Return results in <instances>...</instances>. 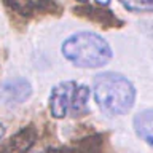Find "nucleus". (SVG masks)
<instances>
[{
	"label": "nucleus",
	"mask_w": 153,
	"mask_h": 153,
	"mask_svg": "<svg viewBox=\"0 0 153 153\" xmlns=\"http://www.w3.org/2000/svg\"><path fill=\"white\" fill-rule=\"evenodd\" d=\"M62 57L78 69H102L113 59L110 43L97 32L78 30L61 43Z\"/></svg>",
	"instance_id": "obj_2"
},
{
	"label": "nucleus",
	"mask_w": 153,
	"mask_h": 153,
	"mask_svg": "<svg viewBox=\"0 0 153 153\" xmlns=\"http://www.w3.org/2000/svg\"><path fill=\"white\" fill-rule=\"evenodd\" d=\"M96 3H99V5H104V7H107V5L110 3V0H96Z\"/></svg>",
	"instance_id": "obj_12"
},
{
	"label": "nucleus",
	"mask_w": 153,
	"mask_h": 153,
	"mask_svg": "<svg viewBox=\"0 0 153 153\" xmlns=\"http://www.w3.org/2000/svg\"><path fill=\"white\" fill-rule=\"evenodd\" d=\"M132 128L136 136L153 148V108H143L134 115Z\"/></svg>",
	"instance_id": "obj_8"
},
{
	"label": "nucleus",
	"mask_w": 153,
	"mask_h": 153,
	"mask_svg": "<svg viewBox=\"0 0 153 153\" xmlns=\"http://www.w3.org/2000/svg\"><path fill=\"white\" fill-rule=\"evenodd\" d=\"M102 137L100 136H93L86 137L81 140L72 143V145H65L62 148H56V150H50L46 153H104V145H102Z\"/></svg>",
	"instance_id": "obj_9"
},
{
	"label": "nucleus",
	"mask_w": 153,
	"mask_h": 153,
	"mask_svg": "<svg viewBox=\"0 0 153 153\" xmlns=\"http://www.w3.org/2000/svg\"><path fill=\"white\" fill-rule=\"evenodd\" d=\"M3 136H5V126H3L2 123H0V140L3 139Z\"/></svg>",
	"instance_id": "obj_13"
},
{
	"label": "nucleus",
	"mask_w": 153,
	"mask_h": 153,
	"mask_svg": "<svg viewBox=\"0 0 153 153\" xmlns=\"http://www.w3.org/2000/svg\"><path fill=\"white\" fill-rule=\"evenodd\" d=\"M89 96L91 89L86 85H76L74 91V97L70 104V115L72 117H83L89 108Z\"/></svg>",
	"instance_id": "obj_10"
},
{
	"label": "nucleus",
	"mask_w": 153,
	"mask_h": 153,
	"mask_svg": "<svg viewBox=\"0 0 153 153\" xmlns=\"http://www.w3.org/2000/svg\"><path fill=\"white\" fill-rule=\"evenodd\" d=\"M75 14L85 18V19H89L93 22H97L100 26H105V27H117V26H121V21L115 16V14L107 10L104 5H89V3H81L80 7H76L75 10Z\"/></svg>",
	"instance_id": "obj_5"
},
{
	"label": "nucleus",
	"mask_w": 153,
	"mask_h": 153,
	"mask_svg": "<svg viewBox=\"0 0 153 153\" xmlns=\"http://www.w3.org/2000/svg\"><path fill=\"white\" fill-rule=\"evenodd\" d=\"M76 2H80V3H89V0H76Z\"/></svg>",
	"instance_id": "obj_15"
},
{
	"label": "nucleus",
	"mask_w": 153,
	"mask_h": 153,
	"mask_svg": "<svg viewBox=\"0 0 153 153\" xmlns=\"http://www.w3.org/2000/svg\"><path fill=\"white\" fill-rule=\"evenodd\" d=\"M91 93L94 102L107 117H123L131 112L136 104V86L118 72H102L94 76Z\"/></svg>",
	"instance_id": "obj_1"
},
{
	"label": "nucleus",
	"mask_w": 153,
	"mask_h": 153,
	"mask_svg": "<svg viewBox=\"0 0 153 153\" xmlns=\"http://www.w3.org/2000/svg\"><path fill=\"white\" fill-rule=\"evenodd\" d=\"M76 85L78 83L74 80H64L51 88L50 97H48V107H50V113L53 118L62 120L69 115Z\"/></svg>",
	"instance_id": "obj_3"
},
{
	"label": "nucleus",
	"mask_w": 153,
	"mask_h": 153,
	"mask_svg": "<svg viewBox=\"0 0 153 153\" xmlns=\"http://www.w3.org/2000/svg\"><path fill=\"white\" fill-rule=\"evenodd\" d=\"M124 10L132 13H150L153 11V0H120Z\"/></svg>",
	"instance_id": "obj_11"
},
{
	"label": "nucleus",
	"mask_w": 153,
	"mask_h": 153,
	"mask_svg": "<svg viewBox=\"0 0 153 153\" xmlns=\"http://www.w3.org/2000/svg\"><path fill=\"white\" fill-rule=\"evenodd\" d=\"M10 10L21 16H35L42 13H50L57 5L54 0H3Z\"/></svg>",
	"instance_id": "obj_6"
},
{
	"label": "nucleus",
	"mask_w": 153,
	"mask_h": 153,
	"mask_svg": "<svg viewBox=\"0 0 153 153\" xmlns=\"http://www.w3.org/2000/svg\"><path fill=\"white\" fill-rule=\"evenodd\" d=\"M32 85L24 76H13L0 81V104L7 107L21 105L32 96Z\"/></svg>",
	"instance_id": "obj_4"
},
{
	"label": "nucleus",
	"mask_w": 153,
	"mask_h": 153,
	"mask_svg": "<svg viewBox=\"0 0 153 153\" xmlns=\"http://www.w3.org/2000/svg\"><path fill=\"white\" fill-rule=\"evenodd\" d=\"M0 153H8L7 150H5V147H3V145H2V147H0Z\"/></svg>",
	"instance_id": "obj_14"
},
{
	"label": "nucleus",
	"mask_w": 153,
	"mask_h": 153,
	"mask_svg": "<svg viewBox=\"0 0 153 153\" xmlns=\"http://www.w3.org/2000/svg\"><path fill=\"white\" fill-rule=\"evenodd\" d=\"M35 140H37V129L33 124H27V126L19 129L16 134H13L3 143V147L8 153H27L33 147Z\"/></svg>",
	"instance_id": "obj_7"
}]
</instances>
